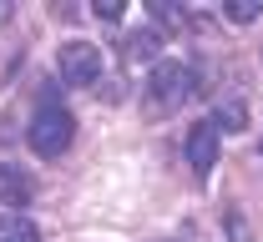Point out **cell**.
I'll return each instance as SVG.
<instances>
[{
    "instance_id": "7",
    "label": "cell",
    "mask_w": 263,
    "mask_h": 242,
    "mask_svg": "<svg viewBox=\"0 0 263 242\" xmlns=\"http://www.w3.org/2000/svg\"><path fill=\"white\" fill-rule=\"evenodd\" d=\"M127 61H152V66H157V61H162V56H157V35H152V31H137L127 40Z\"/></svg>"
},
{
    "instance_id": "6",
    "label": "cell",
    "mask_w": 263,
    "mask_h": 242,
    "mask_svg": "<svg viewBox=\"0 0 263 242\" xmlns=\"http://www.w3.org/2000/svg\"><path fill=\"white\" fill-rule=\"evenodd\" d=\"M35 222L26 212H0V242H35Z\"/></svg>"
},
{
    "instance_id": "1",
    "label": "cell",
    "mask_w": 263,
    "mask_h": 242,
    "mask_svg": "<svg viewBox=\"0 0 263 242\" xmlns=\"http://www.w3.org/2000/svg\"><path fill=\"white\" fill-rule=\"evenodd\" d=\"M197 96V76L193 66H182V61H157L152 76H147V106L152 111H177L182 101H193Z\"/></svg>"
},
{
    "instance_id": "9",
    "label": "cell",
    "mask_w": 263,
    "mask_h": 242,
    "mask_svg": "<svg viewBox=\"0 0 263 242\" xmlns=\"http://www.w3.org/2000/svg\"><path fill=\"white\" fill-rule=\"evenodd\" d=\"M263 15V0H228V20H238V26H253Z\"/></svg>"
},
{
    "instance_id": "5",
    "label": "cell",
    "mask_w": 263,
    "mask_h": 242,
    "mask_svg": "<svg viewBox=\"0 0 263 242\" xmlns=\"http://www.w3.org/2000/svg\"><path fill=\"white\" fill-rule=\"evenodd\" d=\"M31 197H35V182L21 167H0V207L5 212H21V207H31Z\"/></svg>"
},
{
    "instance_id": "2",
    "label": "cell",
    "mask_w": 263,
    "mask_h": 242,
    "mask_svg": "<svg viewBox=\"0 0 263 242\" xmlns=\"http://www.w3.org/2000/svg\"><path fill=\"white\" fill-rule=\"evenodd\" d=\"M71 137H76V121H71L66 106L46 101L35 111V121H31V151L35 157H61L66 146H71Z\"/></svg>"
},
{
    "instance_id": "3",
    "label": "cell",
    "mask_w": 263,
    "mask_h": 242,
    "mask_svg": "<svg viewBox=\"0 0 263 242\" xmlns=\"http://www.w3.org/2000/svg\"><path fill=\"white\" fill-rule=\"evenodd\" d=\"M56 66H61L66 86H97V76H101V46H91V40H66L61 56H56Z\"/></svg>"
},
{
    "instance_id": "10",
    "label": "cell",
    "mask_w": 263,
    "mask_h": 242,
    "mask_svg": "<svg viewBox=\"0 0 263 242\" xmlns=\"http://www.w3.org/2000/svg\"><path fill=\"white\" fill-rule=\"evenodd\" d=\"M152 20H157V26H177L182 15H177L172 5H162V0H152Z\"/></svg>"
},
{
    "instance_id": "11",
    "label": "cell",
    "mask_w": 263,
    "mask_h": 242,
    "mask_svg": "<svg viewBox=\"0 0 263 242\" xmlns=\"http://www.w3.org/2000/svg\"><path fill=\"white\" fill-rule=\"evenodd\" d=\"M97 15H101V20H117V15H122V5H117V0H97Z\"/></svg>"
},
{
    "instance_id": "4",
    "label": "cell",
    "mask_w": 263,
    "mask_h": 242,
    "mask_svg": "<svg viewBox=\"0 0 263 242\" xmlns=\"http://www.w3.org/2000/svg\"><path fill=\"white\" fill-rule=\"evenodd\" d=\"M218 137H223V131H218L213 121H197L193 131H187V167H193V172H213V167H218Z\"/></svg>"
},
{
    "instance_id": "8",
    "label": "cell",
    "mask_w": 263,
    "mask_h": 242,
    "mask_svg": "<svg viewBox=\"0 0 263 242\" xmlns=\"http://www.w3.org/2000/svg\"><path fill=\"white\" fill-rule=\"evenodd\" d=\"M243 121H248V106H243V101H223L218 116H213L218 131H243Z\"/></svg>"
}]
</instances>
